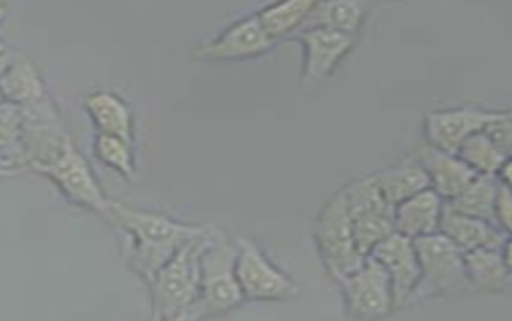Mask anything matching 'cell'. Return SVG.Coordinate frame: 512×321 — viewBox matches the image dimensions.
I'll return each mask as SVG.
<instances>
[{
	"label": "cell",
	"mask_w": 512,
	"mask_h": 321,
	"mask_svg": "<svg viewBox=\"0 0 512 321\" xmlns=\"http://www.w3.org/2000/svg\"><path fill=\"white\" fill-rule=\"evenodd\" d=\"M370 257H373L389 275L395 310L405 309L421 277V267L413 240L394 232L378 246H374Z\"/></svg>",
	"instance_id": "4fadbf2b"
},
{
	"label": "cell",
	"mask_w": 512,
	"mask_h": 321,
	"mask_svg": "<svg viewBox=\"0 0 512 321\" xmlns=\"http://www.w3.org/2000/svg\"><path fill=\"white\" fill-rule=\"evenodd\" d=\"M366 18V4L350 0L315 2L312 12L299 31L313 28L333 29L338 33L358 36ZM297 31V33H299Z\"/></svg>",
	"instance_id": "ffe728a7"
},
{
	"label": "cell",
	"mask_w": 512,
	"mask_h": 321,
	"mask_svg": "<svg viewBox=\"0 0 512 321\" xmlns=\"http://www.w3.org/2000/svg\"><path fill=\"white\" fill-rule=\"evenodd\" d=\"M439 233L463 252L477 251V249H501L506 241L511 240V235L503 232L496 225L461 216L450 211L447 206L443 208Z\"/></svg>",
	"instance_id": "e0dca14e"
},
{
	"label": "cell",
	"mask_w": 512,
	"mask_h": 321,
	"mask_svg": "<svg viewBox=\"0 0 512 321\" xmlns=\"http://www.w3.org/2000/svg\"><path fill=\"white\" fill-rule=\"evenodd\" d=\"M167 321H191L190 318H188L187 313H182V315H177V317L171 318V320Z\"/></svg>",
	"instance_id": "4dcf8cb0"
},
{
	"label": "cell",
	"mask_w": 512,
	"mask_h": 321,
	"mask_svg": "<svg viewBox=\"0 0 512 321\" xmlns=\"http://www.w3.org/2000/svg\"><path fill=\"white\" fill-rule=\"evenodd\" d=\"M45 95L44 82L31 61L15 60L0 76V97L4 102L23 106Z\"/></svg>",
	"instance_id": "cb8c5ba5"
},
{
	"label": "cell",
	"mask_w": 512,
	"mask_h": 321,
	"mask_svg": "<svg viewBox=\"0 0 512 321\" xmlns=\"http://www.w3.org/2000/svg\"><path fill=\"white\" fill-rule=\"evenodd\" d=\"M342 190L349 204L355 244L360 254L368 257L374 246L395 232V208L382 198L371 174L354 180Z\"/></svg>",
	"instance_id": "8992f818"
},
{
	"label": "cell",
	"mask_w": 512,
	"mask_h": 321,
	"mask_svg": "<svg viewBox=\"0 0 512 321\" xmlns=\"http://www.w3.org/2000/svg\"><path fill=\"white\" fill-rule=\"evenodd\" d=\"M23 124V148L29 169L49 166L70 145V135L61 124L57 106L49 95L18 106Z\"/></svg>",
	"instance_id": "ba28073f"
},
{
	"label": "cell",
	"mask_w": 512,
	"mask_h": 321,
	"mask_svg": "<svg viewBox=\"0 0 512 321\" xmlns=\"http://www.w3.org/2000/svg\"><path fill=\"white\" fill-rule=\"evenodd\" d=\"M235 273L244 301H283L299 294L294 280L281 272L251 238H236Z\"/></svg>",
	"instance_id": "52a82bcc"
},
{
	"label": "cell",
	"mask_w": 512,
	"mask_h": 321,
	"mask_svg": "<svg viewBox=\"0 0 512 321\" xmlns=\"http://www.w3.org/2000/svg\"><path fill=\"white\" fill-rule=\"evenodd\" d=\"M94 151L95 156L105 166L111 167L124 179L131 180V182L135 179L137 169H135L134 148L131 143L124 142L113 135L97 134Z\"/></svg>",
	"instance_id": "4316f807"
},
{
	"label": "cell",
	"mask_w": 512,
	"mask_h": 321,
	"mask_svg": "<svg viewBox=\"0 0 512 321\" xmlns=\"http://www.w3.org/2000/svg\"><path fill=\"white\" fill-rule=\"evenodd\" d=\"M15 60H17L15 55L10 50L5 49L4 45L0 44V76L9 70Z\"/></svg>",
	"instance_id": "f1b7e54d"
},
{
	"label": "cell",
	"mask_w": 512,
	"mask_h": 321,
	"mask_svg": "<svg viewBox=\"0 0 512 321\" xmlns=\"http://www.w3.org/2000/svg\"><path fill=\"white\" fill-rule=\"evenodd\" d=\"M347 315L355 321H382L395 312L391 280L373 257L339 281Z\"/></svg>",
	"instance_id": "9c48e42d"
},
{
	"label": "cell",
	"mask_w": 512,
	"mask_h": 321,
	"mask_svg": "<svg viewBox=\"0 0 512 321\" xmlns=\"http://www.w3.org/2000/svg\"><path fill=\"white\" fill-rule=\"evenodd\" d=\"M456 156L468 164L477 175H493L495 177L511 159V153L501 148L498 143L493 142L487 132L472 135L471 139L461 145Z\"/></svg>",
	"instance_id": "d4e9b609"
},
{
	"label": "cell",
	"mask_w": 512,
	"mask_h": 321,
	"mask_svg": "<svg viewBox=\"0 0 512 321\" xmlns=\"http://www.w3.org/2000/svg\"><path fill=\"white\" fill-rule=\"evenodd\" d=\"M36 172L47 175L57 183L71 203L95 212L103 220L108 219L111 200L106 198L87 159L76 150L73 143L52 164L39 167Z\"/></svg>",
	"instance_id": "30bf717a"
},
{
	"label": "cell",
	"mask_w": 512,
	"mask_h": 321,
	"mask_svg": "<svg viewBox=\"0 0 512 321\" xmlns=\"http://www.w3.org/2000/svg\"><path fill=\"white\" fill-rule=\"evenodd\" d=\"M20 174H23V172L13 169V167L5 163L4 159L0 158V179H9V177H15V175Z\"/></svg>",
	"instance_id": "f546056e"
},
{
	"label": "cell",
	"mask_w": 512,
	"mask_h": 321,
	"mask_svg": "<svg viewBox=\"0 0 512 321\" xmlns=\"http://www.w3.org/2000/svg\"><path fill=\"white\" fill-rule=\"evenodd\" d=\"M498 185L500 182L493 175H477V179L460 196H456L455 200L448 201L445 206L461 216L484 220L488 224L496 225L495 200Z\"/></svg>",
	"instance_id": "603a6c76"
},
{
	"label": "cell",
	"mask_w": 512,
	"mask_h": 321,
	"mask_svg": "<svg viewBox=\"0 0 512 321\" xmlns=\"http://www.w3.org/2000/svg\"><path fill=\"white\" fill-rule=\"evenodd\" d=\"M357 37L325 28L305 29L289 37L304 47L302 81L305 86H313L330 78L341 61L355 49Z\"/></svg>",
	"instance_id": "7c38bea8"
},
{
	"label": "cell",
	"mask_w": 512,
	"mask_h": 321,
	"mask_svg": "<svg viewBox=\"0 0 512 321\" xmlns=\"http://www.w3.org/2000/svg\"><path fill=\"white\" fill-rule=\"evenodd\" d=\"M495 220L496 225L503 230V232L511 235L512 228V195L511 187L500 183L498 191H496L495 200Z\"/></svg>",
	"instance_id": "83f0119b"
},
{
	"label": "cell",
	"mask_w": 512,
	"mask_h": 321,
	"mask_svg": "<svg viewBox=\"0 0 512 321\" xmlns=\"http://www.w3.org/2000/svg\"><path fill=\"white\" fill-rule=\"evenodd\" d=\"M209 232L183 244L151 280V321H167L187 313L200 288V256Z\"/></svg>",
	"instance_id": "3957f363"
},
{
	"label": "cell",
	"mask_w": 512,
	"mask_h": 321,
	"mask_svg": "<svg viewBox=\"0 0 512 321\" xmlns=\"http://www.w3.org/2000/svg\"><path fill=\"white\" fill-rule=\"evenodd\" d=\"M418 254L421 277L408 305L435 297H453L469 293L464 252L456 248L442 233L413 240Z\"/></svg>",
	"instance_id": "277c9868"
},
{
	"label": "cell",
	"mask_w": 512,
	"mask_h": 321,
	"mask_svg": "<svg viewBox=\"0 0 512 321\" xmlns=\"http://www.w3.org/2000/svg\"><path fill=\"white\" fill-rule=\"evenodd\" d=\"M382 198L395 208L419 191L431 187L423 167L413 163L400 164V166L386 167L382 171L371 174Z\"/></svg>",
	"instance_id": "44dd1931"
},
{
	"label": "cell",
	"mask_w": 512,
	"mask_h": 321,
	"mask_svg": "<svg viewBox=\"0 0 512 321\" xmlns=\"http://www.w3.org/2000/svg\"><path fill=\"white\" fill-rule=\"evenodd\" d=\"M84 105L98 134L113 135L134 145V113L119 95L98 90L84 98Z\"/></svg>",
	"instance_id": "ac0fdd59"
},
{
	"label": "cell",
	"mask_w": 512,
	"mask_h": 321,
	"mask_svg": "<svg viewBox=\"0 0 512 321\" xmlns=\"http://www.w3.org/2000/svg\"><path fill=\"white\" fill-rule=\"evenodd\" d=\"M5 15V9L0 5V21H2V18H4Z\"/></svg>",
	"instance_id": "1f68e13d"
},
{
	"label": "cell",
	"mask_w": 512,
	"mask_h": 321,
	"mask_svg": "<svg viewBox=\"0 0 512 321\" xmlns=\"http://www.w3.org/2000/svg\"><path fill=\"white\" fill-rule=\"evenodd\" d=\"M4 102V100H2V97H0V103Z\"/></svg>",
	"instance_id": "d6a6232c"
},
{
	"label": "cell",
	"mask_w": 512,
	"mask_h": 321,
	"mask_svg": "<svg viewBox=\"0 0 512 321\" xmlns=\"http://www.w3.org/2000/svg\"><path fill=\"white\" fill-rule=\"evenodd\" d=\"M275 42L265 34L256 13L236 21L217 39L196 50L201 60H246L259 57L272 49Z\"/></svg>",
	"instance_id": "5bb4252c"
},
{
	"label": "cell",
	"mask_w": 512,
	"mask_h": 321,
	"mask_svg": "<svg viewBox=\"0 0 512 321\" xmlns=\"http://www.w3.org/2000/svg\"><path fill=\"white\" fill-rule=\"evenodd\" d=\"M0 158L17 171L28 169L20 108L9 102L0 103Z\"/></svg>",
	"instance_id": "484cf974"
},
{
	"label": "cell",
	"mask_w": 512,
	"mask_h": 321,
	"mask_svg": "<svg viewBox=\"0 0 512 321\" xmlns=\"http://www.w3.org/2000/svg\"><path fill=\"white\" fill-rule=\"evenodd\" d=\"M509 111L485 110L476 106H460L427 113L424 135L427 145L456 155L466 140L484 131L492 122L500 121Z\"/></svg>",
	"instance_id": "8fae6325"
},
{
	"label": "cell",
	"mask_w": 512,
	"mask_h": 321,
	"mask_svg": "<svg viewBox=\"0 0 512 321\" xmlns=\"http://www.w3.org/2000/svg\"><path fill=\"white\" fill-rule=\"evenodd\" d=\"M415 163L423 167L432 190L445 203L455 200L477 179L476 172L458 156L437 150L427 143L416 150Z\"/></svg>",
	"instance_id": "9a60e30c"
},
{
	"label": "cell",
	"mask_w": 512,
	"mask_h": 321,
	"mask_svg": "<svg viewBox=\"0 0 512 321\" xmlns=\"http://www.w3.org/2000/svg\"><path fill=\"white\" fill-rule=\"evenodd\" d=\"M106 222L131 236L127 261L148 285L183 244L204 235L209 228L185 224L159 212L143 211L118 201H111Z\"/></svg>",
	"instance_id": "6da1fadb"
},
{
	"label": "cell",
	"mask_w": 512,
	"mask_h": 321,
	"mask_svg": "<svg viewBox=\"0 0 512 321\" xmlns=\"http://www.w3.org/2000/svg\"><path fill=\"white\" fill-rule=\"evenodd\" d=\"M313 5L315 2L312 0H289L269 5L256 15L265 34L277 44L281 39L293 37L302 28L312 12Z\"/></svg>",
	"instance_id": "7402d4cb"
},
{
	"label": "cell",
	"mask_w": 512,
	"mask_h": 321,
	"mask_svg": "<svg viewBox=\"0 0 512 321\" xmlns=\"http://www.w3.org/2000/svg\"><path fill=\"white\" fill-rule=\"evenodd\" d=\"M445 201L431 187L419 191L394 209L395 232L410 240L439 233Z\"/></svg>",
	"instance_id": "2e32d148"
},
{
	"label": "cell",
	"mask_w": 512,
	"mask_h": 321,
	"mask_svg": "<svg viewBox=\"0 0 512 321\" xmlns=\"http://www.w3.org/2000/svg\"><path fill=\"white\" fill-rule=\"evenodd\" d=\"M313 238L325 269L333 280L341 281L360 269L366 257L360 254L354 240L352 217L344 190L338 191L318 214Z\"/></svg>",
	"instance_id": "5b68a950"
},
{
	"label": "cell",
	"mask_w": 512,
	"mask_h": 321,
	"mask_svg": "<svg viewBox=\"0 0 512 321\" xmlns=\"http://www.w3.org/2000/svg\"><path fill=\"white\" fill-rule=\"evenodd\" d=\"M236 241L222 230L211 228L200 256V288L195 302L188 309L191 321L219 317L244 302L236 280Z\"/></svg>",
	"instance_id": "7a4b0ae2"
},
{
	"label": "cell",
	"mask_w": 512,
	"mask_h": 321,
	"mask_svg": "<svg viewBox=\"0 0 512 321\" xmlns=\"http://www.w3.org/2000/svg\"><path fill=\"white\" fill-rule=\"evenodd\" d=\"M469 291L501 296L511 289V269L501 257L500 249H477L464 252Z\"/></svg>",
	"instance_id": "d6986e66"
}]
</instances>
